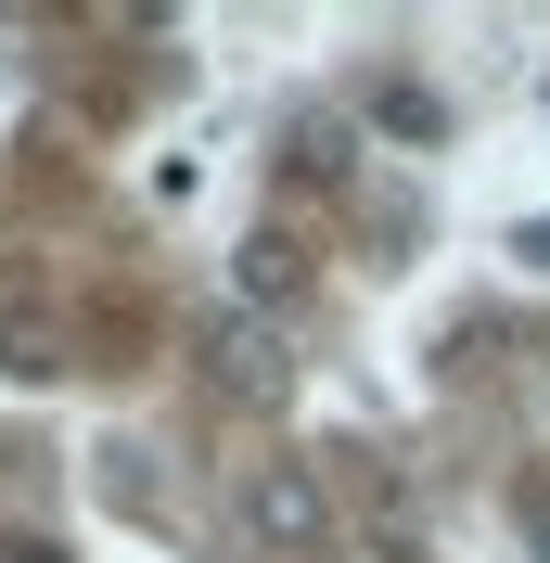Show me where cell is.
<instances>
[{"instance_id": "cell-8", "label": "cell", "mask_w": 550, "mask_h": 563, "mask_svg": "<svg viewBox=\"0 0 550 563\" xmlns=\"http://www.w3.org/2000/svg\"><path fill=\"white\" fill-rule=\"evenodd\" d=\"M0 563H65V551H52V538H0Z\"/></svg>"}, {"instance_id": "cell-2", "label": "cell", "mask_w": 550, "mask_h": 563, "mask_svg": "<svg viewBox=\"0 0 550 563\" xmlns=\"http://www.w3.org/2000/svg\"><path fill=\"white\" fill-rule=\"evenodd\" d=\"M206 372H218V397H243V410H270L282 385H295V358H282V333L270 320H206Z\"/></svg>"}, {"instance_id": "cell-6", "label": "cell", "mask_w": 550, "mask_h": 563, "mask_svg": "<svg viewBox=\"0 0 550 563\" xmlns=\"http://www.w3.org/2000/svg\"><path fill=\"white\" fill-rule=\"evenodd\" d=\"M513 256H525V269H550V218H525V231H513Z\"/></svg>"}, {"instance_id": "cell-7", "label": "cell", "mask_w": 550, "mask_h": 563, "mask_svg": "<svg viewBox=\"0 0 550 563\" xmlns=\"http://www.w3.org/2000/svg\"><path fill=\"white\" fill-rule=\"evenodd\" d=\"M525 538H538V563H550V487H525Z\"/></svg>"}, {"instance_id": "cell-3", "label": "cell", "mask_w": 550, "mask_h": 563, "mask_svg": "<svg viewBox=\"0 0 550 563\" xmlns=\"http://www.w3.org/2000/svg\"><path fill=\"white\" fill-rule=\"evenodd\" d=\"M359 167V154H345V115H282V179H308V192H333V179Z\"/></svg>"}, {"instance_id": "cell-4", "label": "cell", "mask_w": 550, "mask_h": 563, "mask_svg": "<svg viewBox=\"0 0 550 563\" xmlns=\"http://www.w3.org/2000/svg\"><path fill=\"white\" fill-rule=\"evenodd\" d=\"M243 295H256V308H295V295H308V244H295V231H256V244H243Z\"/></svg>"}, {"instance_id": "cell-1", "label": "cell", "mask_w": 550, "mask_h": 563, "mask_svg": "<svg viewBox=\"0 0 550 563\" xmlns=\"http://www.w3.org/2000/svg\"><path fill=\"white\" fill-rule=\"evenodd\" d=\"M243 526L270 538L282 563H308L320 538H333V499H320V474H308V461H270V474L243 487Z\"/></svg>"}, {"instance_id": "cell-5", "label": "cell", "mask_w": 550, "mask_h": 563, "mask_svg": "<svg viewBox=\"0 0 550 563\" xmlns=\"http://www.w3.org/2000/svg\"><path fill=\"white\" fill-rule=\"evenodd\" d=\"M372 115H384V129H397V141H436V103H422V90H384Z\"/></svg>"}]
</instances>
